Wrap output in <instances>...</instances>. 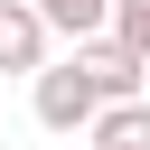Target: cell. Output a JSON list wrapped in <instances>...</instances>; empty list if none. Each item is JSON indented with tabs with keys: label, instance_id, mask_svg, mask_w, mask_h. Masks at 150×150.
I'll use <instances>...</instances> for the list:
<instances>
[{
	"label": "cell",
	"instance_id": "8992f818",
	"mask_svg": "<svg viewBox=\"0 0 150 150\" xmlns=\"http://www.w3.org/2000/svg\"><path fill=\"white\" fill-rule=\"evenodd\" d=\"M103 28H112L141 66H150V0H112V19H103Z\"/></svg>",
	"mask_w": 150,
	"mask_h": 150
},
{
	"label": "cell",
	"instance_id": "7a4b0ae2",
	"mask_svg": "<svg viewBox=\"0 0 150 150\" xmlns=\"http://www.w3.org/2000/svg\"><path fill=\"white\" fill-rule=\"evenodd\" d=\"M75 66L94 75V94H103V103H122V94H150V66H141V56H131V47L112 38V28L75 38Z\"/></svg>",
	"mask_w": 150,
	"mask_h": 150
},
{
	"label": "cell",
	"instance_id": "5b68a950",
	"mask_svg": "<svg viewBox=\"0 0 150 150\" xmlns=\"http://www.w3.org/2000/svg\"><path fill=\"white\" fill-rule=\"evenodd\" d=\"M38 19H47V38H94L103 19H112V0H28Z\"/></svg>",
	"mask_w": 150,
	"mask_h": 150
},
{
	"label": "cell",
	"instance_id": "6da1fadb",
	"mask_svg": "<svg viewBox=\"0 0 150 150\" xmlns=\"http://www.w3.org/2000/svg\"><path fill=\"white\" fill-rule=\"evenodd\" d=\"M28 112H38V131H84L94 112H103V94H94V75L75 66V56H47L38 75H28Z\"/></svg>",
	"mask_w": 150,
	"mask_h": 150
},
{
	"label": "cell",
	"instance_id": "277c9868",
	"mask_svg": "<svg viewBox=\"0 0 150 150\" xmlns=\"http://www.w3.org/2000/svg\"><path fill=\"white\" fill-rule=\"evenodd\" d=\"M84 141H131V150H150V94H122V103H103V112L84 122Z\"/></svg>",
	"mask_w": 150,
	"mask_h": 150
},
{
	"label": "cell",
	"instance_id": "3957f363",
	"mask_svg": "<svg viewBox=\"0 0 150 150\" xmlns=\"http://www.w3.org/2000/svg\"><path fill=\"white\" fill-rule=\"evenodd\" d=\"M56 56V38H47V19L28 9V0H0V75H38Z\"/></svg>",
	"mask_w": 150,
	"mask_h": 150
},
{
	"label": "cell",
	"instance_id": "52a82bcc",
	"mask_svg": "<svg viewBox=\"0 0 150 150\" xmlns=\"http://www.w3.org/2000/svg\"><path fill=\"white\" fill-rule=\"evenodd\" d=\"M84 150H131V141H84Z\"/></svg>",
	"mask_w": 150,
	"mask_h": 150
}]
</instances>
